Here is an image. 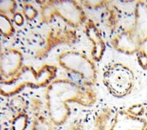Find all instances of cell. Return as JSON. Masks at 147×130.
<instances>
[{"instance_id":"21","label":"cell","mask_w":147,"mask_h":130,"mask_svg":"<svg viewBox=\"0 0 147 130\" xmlns=\"http://www.w3.org/2000/svg\"><path fill=\"white\" fill-rule=\"evenodd\" d=\"M137 62L139 65L144 70H147V52L142 48H140L136 52Z\"/></svg>"},{"instance_id":"13","label":"cell","mask_w":147,"mask_h":130,"mask_svg":"<svg viewBox=\"0 0 147 130\" xmlns=\"http://www.w3.org/2000/svg\"><path fill=\"white\" fill-rule=\"evenodd\" d=\"M113 115V109L109 106H104L95 113L90 130H106Z\"/></svg>"},{"instance_id":"16","label":"cell","mask_w":147,"mask_h":130,"mask_svg":"<svg viewBox=\"0 0 147 130\" xmlns=\"http://www.w3.org/2000/svg\"><path fill=\"white\" fill-rule=\"evenodd\" d=\"M30 130H52L50 122L42 115L35 116L32 121Z\"/></svg>"},{"instance_id":"3","label":"cell","mask_w":147,"mask_h":130,"mask_svg":"<svg viewBox=\"0 0 147 130\" xmlns=\"http://www.w3.org/2000/svg\"><path fill=\"white\" fill-rule=\"evenodd\" d=\"M40 11L45 23L59 18L74 28L84 25L88 19L82 4L75 0L44 1L41 3Z\"/></svg>"},{"instance_id":"7","label":"cell","mask_w":147,"mask_h":130,"mask_svg":"<svg viewBox=\"0 0 147 130\" xmlns=\"http://www.w3.org/2000/svg\"><path fill=\"white\" fill-rule=\"evenodd\" d=\"M127 29L140 48L147 41V1H136L133 24Z\"/></svg>"},{"instance_id":"23","label":"cell","mask_w":147,"mask_h":130,"mask_svg":"<svg viewBox=\"0 0 147 130\" xmlns=\"http://www.w3.org/2000/svg\"><path fill=\"white\" fill-rule=\"evenodd\" d=\"M144 115L145 116V119L147 120V106H146V109H145V112Z\"/></svg>"},{"instance_id":"10","label":"cell","mask_w":147,"mask_h":130,"mask_svg":"<svg viewBox=\"0 0 147 130\" xmlns=\"http://www.w3.org/2000/svg\"><path fill=\"white\" fill-rule=\"evenodd\" d=\"M84 25L85 34L91 44V58L95 62H99L102 58L106 48L102 33L95 22L90 18Z\"/></svg>"},{"instance_id":"5","label":"cell","mask_w":147,"mask_h":130,"mask_svg":"<svg viewBox=\"0 0 147 130\" xmlns=\"http://www.w3.org/2000/svg\"><path fill=\"white\" fill-rule=\"evenodd\" d=\"M102 82L109 93L117 99L130 94L134 86L132 69L121 62L109 64L103 73Z\"/></svg>"},{"instance_id":"15","label":"cell","mask_w":147,"mask_h":130,"mask_svg":"<svg viewBox=\"0 0 147 130\" xmlns=\"http://www.w3.org/2000/svg\"><path fill=\"white\" fill-rule=\"evenodd\" d=\"M28 123V116L24 112L18 113L11 120V130H25Z\"/></svg>"},{"instance_id":"8","label":"cell","mask_w":147,"mask_h":130,"mask_svg":"<svg viewBox=\"0 0 147 130\" xmlns=\"http://www.w3.org/2000/svg\"><path fill=\"white\" fill-rule=\"evenodd\" d=\"M22 52L16 48H9L2 52L0 57V80H7L15 76L22 68Z\"/></svg>"},{"instance_id":"24","label":"cell","mask_w":147,"mask_h":130,"mask_svg":"<svg viewBox=\"0 0 147 130\" xmlns=\"http://www.w3.org/2000/svg\"><path fill=\"white\" fill-rule=\"evenodd\" d=\"M2 47H1V42H0V57L2 54Z\"/></svg>"},{"instance_id":"12","label":"cell","mask_w":147,"mask_h":130,"mask_svg":"<svg viewBox=\"0 0 147 130\" xmlns=\"http://www.w3.org/2000/svg\"><path fill=\"white\" fill-rule=\"evenodd\" d=\"M100 17L103 25L111 31L116 29L121 18L118 7L113 3H110L103 9Z\"/></svg>"},{"instance_id":"14","label":"cell","mask_w":147,"mask_h":130,"mask_svg":"<svg viewBox=\"0 0 147 130\" xmlns=\"http://www.w3.org/2000/svg\"><path fill=\"white\" fill-rule=\"evenodd\" d=\"M14 27L9 17L0 13V33L5 37H9L13 35Z\"/></svg>"},{"instance_id":"17","label":"cell","mask_w":147,"mask_h":130,"mask_svg":"<svg viewBox=\"0 0 147 130\" xmlns=\"http://www.w3.org/2000/svg\"><path fill=\"white\" fill-rule=\"evenodd\" d=\"M17 3L13 0H0V13L6 14H13L16 12Z\"/></svg>"},{"instance_id":"6","label":"cell","mask_w":147,"mask_h":130,"mask_svg":"<svg viewBox=\"0 0 147 130\" xmlns=\"http://www.w3.org/2000/svg\"><path fill=\"white\" fill-rule=\"evenodd\" d=\"M78 40L75 29L59 27L51 30L47 36L44 44L36 52V57L43 58L54 48L60 45H72Z\"/></svg>"},{"instance_id":"19","label":"cell","mask_w":147,"mask_h":130,"mask_svg":"<svg viewBox=\"0 0 147 130\" xmlns=\"http://www.w3.org/2000/svg\"><path fill=\"white\" fill-rule=\"evenodd\" d=\"M22 13L28 20L33 19L37 14V10L31 3H25L22 7Z\"/></svg>"},{"instance_id":"25","label":"cell","mask_w":147,"mask_h":130,"mask_svg":"<svg viewBox=\"0 0 147 130\" xmlns=\"http://www.w3.org/2000/svg\"><path fill=\"white\" fill-rule=\"evenodd\" d=\"M145 130H147V125H146V128H145Z\"/></svg>"},{"instance_id":"1","label":"cell","mask_w":147,"mask_h":130,"mask_svg":"<svg viewBox=\"0 0 147 130\" xmlns=\"http://www.w3.org/2000/svg\"><path fill=\"white\" fill-rule=\"evenodd\" d=\"M45 97L49 119L56 126L64 124L71 115L69 103L90 107L97 100L92 86L67 78L53 79L47 86Z\"/></svg>"},{"instance_id":"2","label":"cell","mask_w":147,"mask_h":130,"mask_svg":"<svg viewBox=\"0 0 147 130\" xmlns=\"http://www.w3.org/2000/svg\"><path fill=\"white\" fill-rule=\"evenodd\" d=\"M56 68L45 64L35 69L31 66H22L18 73L7 80H0V94L13 96L25 88H40L47 86L54 79Z\"/></svg>"},{"instance_id":"26","label":"cell","mask_w":147,"mask_h":130,"mask_svg":"<svg viewBox=\"0 0 147 130\" xmlns=\"http://www.w3.org/2000/svg\"><path fill=\"white\" fill-rule=\"evenodd\" d=\"M0 130H1V126H0Z\"/></svg>"},{"instance_id":"9","label":"cell","mask_w":147,"mask_h":130,"mask_svg":"<svg viewBox=\"0 0 147 130\" xmlns=\"http://www.w3.org/2000/svg\"><path fill=\"white\" fill-rule=\"evenodd\" d=\"M147 120L144 117L131 115L126 109L116 112L109 130H145Z\"/></svg>"},{"instance_id":"4","label":"cell","mask_w":147,"mask_h":130,"mask_svg":"<svg viewBox=\"0 0 147 130\" xmlns=\"http://www.w3.org/2000/svg\"><path fill=\"white\" fill-rule=\"evenodd\" d=\"M59 65L78 78L79 82L92 86L97 81L98 72L95 61L85 53L75 50L60 52L57 56Z\"/></svg>"},{"instance_id":"22","label":"cell","mask_w":147,"mask_h":130,"mask_svg":"<svg viewBox=\"0 0 147 130\" xmlns=\"http://www.w3.org/2000/svg\"><path fill=\"white\" fill-rule=\"evenodd\" d=\"M13 15L14 21L15 22V23L18 25H21V23L23 22L24 19H23V17L21 14V13H18V11H16Z\"/></svg>"},{"instance_id":"20","label":"cell","mask_w":147,"mask_h":130,"mask_svg":"<svg viewBox=\"0 0 147 130\" xmlns=\"http://www.w3.org/2000/svg\"><path fill=\"white\" fill-rule=\"evenodd\" d=\"M146 106L144 104L138 103V104H134L127 108L126 111L138 117H142L144 115L145 112Z\"/></svg>"},{"instance_id":"18","label":"cell","mask_w":147,"mask_h":130,"mask_svg":"<svg viewBox=\"0 0 147 130\" xmlns=\"http://www.w3.org/2000/svg\"><path fill=\"white\" fill-rule=\"evenodd\" d=\"M80 2H82L80 3L82 6L91 9H104L111 2L110 1H82Z\"/></svg>"},{"instance_id":"11","label":"cell","mask_w":147,"mask_h":130,"mask_svg":"<svg viewBox=\"0 0 147 130\" xmlns=\"http://www.w3.org/2000/svg\"><path fill=\"white\" fill-rule=\"evenodd\" d=\"M113 48L117 51L126 54L136 53L141 48L137 44L127 28L121 30L111 39Z\"/></svg>"}]
</instances>
